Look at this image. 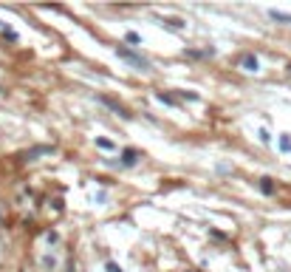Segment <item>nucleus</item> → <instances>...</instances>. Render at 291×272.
<instances>
[{
    "label": "nucleus",
    "mask_w": 291,
    "mask_h": 272,
    "mask_svg": "<svg viewBox=\"0 0 291 272\" xmlns=\"http://www.w3.org/2000/svg\"><path fill=\"white\" fill-rule=\"evenodd\" d=\"M136 162V151H125V165H133Z\"/></svg>",
    "instance_id": "obj_4"
},
{
    "label": "nucleus",
    "mask_w": 291,
    "mask_h": 272,
    "mask_svg": "<svg viewBox=\"0 0 291 272\" xmlns=\"http://www.w3.org/2000/svg\"><path fill=\"white\" fill-rule=\"evenodd\" d=\"M116 54H119L122 60L133 63L136 68H139V71H150V63H147V60H144V57H139V54H133V51H128L125 46H119V49H116Z\"/></svg>",
    "instance_id": "obj_1"
},
{
    "label": "nucleus",
    "mask_w": 291,
    "mask_h": 272,
    "mask_svg": "<svg viewBox=\"0 0 291 272\" xmlns=\"http://www.w3.org/2000/svg\"><path fill=\"white\" fill-rule=\"evenodd\" d=\"M128 43H136V46H139V43H142V37L136 34V31H128Z\"/></svg>",
    "instance_id": "obj_5"
},
{
    "label": "nucleus",
    "mask_w": 291,
    "mask_h": 272,
    "mask_svg": "<svg viewBox=\"0 0 291 272\" xmlns=\"http://www.w3.org/2000/svg\"><path fill=\"white\" fill-rule=\"evenodd\" d=\"M288 71H291V65H288Z\"/></svg>",
    "instance_id": "obj_7"
},
{
    "label": "nucleus",
    "mask_w": 291,
    "mask_h": 272,
    "mask_svg": "<svg viewBox=\"0 0 291 272\" xmlns=\"http://www.w3.org/2000/svg\"><path fill=\"white\" fill-rule=\"evenodd\" d=\"M107 272H122V269H119L116 264H107Z\"/></svg>",
    "instance_id": "obj_6"
},
{
    "label": "nucleus",
    "mask_w": 291,
    "mask_h": 272,
    "mask_svg": "<svg viewBox=\"0 0 291 272\" xmlns=\"http://www.w3.org/2000/svg\"><path fill=\"white\" fill-rule=\"evenodd\" d=\"M241 68H246V71H257V57H255V54H243V57H241Z\"/></svg>",
    "instance_id": "obj_2"
},
{
    "label": "nucleus",
    "mask_w": 291,
    "mask_h": 272,
    "mask_svg": "<svg viewBox=\"0 0 291 272\" xmlns=\"http://www.w3.org/2000/svg\"><path fill=\"white\" fill-rule=\"evenodd\" d=\"M269 15L274 17V20H283V23H291V15H283V12H277V9H271Z\"/></svg>",
    "instance_id": "obj_3"
}]
</instances>
